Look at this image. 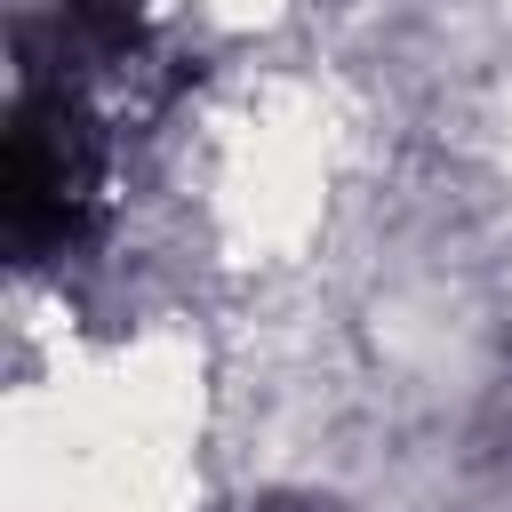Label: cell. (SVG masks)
Instances as JSON below:
<instances>
[{"instance_id": "1", "label": "cell", "mask_w": 512, "mask_h": 512, "mask_svg": "<svg viewBox=\"0 0 512 512\" xmlns=\"http://www.w3.org/2000/svg\"><path fill=\"white\" fill-rule=\"evenodd\" d=\"M104 192V128L88 120L72 80H32L16 96V128H8V240L24 256H56L88 232Z\"/></svg>"}, {"instance_id": "2", "label": "cell", "mask_w": 512, "mask_h": 512, "mask_svg": "<svg viewBox=\"0 0 512 512\" xmlns=\"http://www.w3.org/2000/svg\"><path fill=\"white\" fill-rule=\"evenodd\" d=\"M272 512H328V504H272Z\"/></svg>"}]
</instances>
